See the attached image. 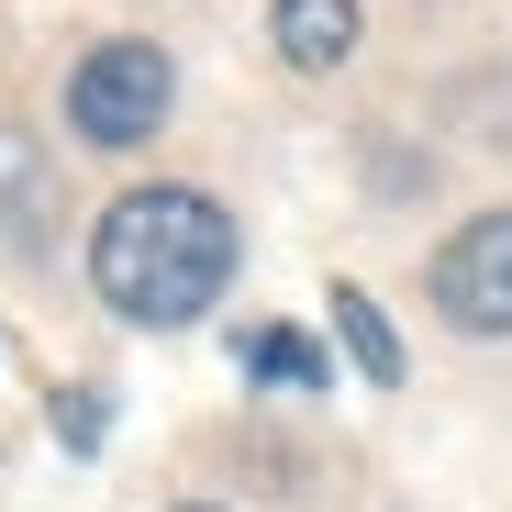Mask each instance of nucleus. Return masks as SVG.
I'll return each mask as SVG.
<instances>
[{
	"mask_svg": "<svg viewBox=\"0 0 512 512\" xmlns=\"http://www.w3.org/2000/svg\"><path fill=\"white\" fill-rule=\"evenodd\" d=\"M435 301L468 334H512V212H479L468 234L435 245Z\"/></svg>",
	"mask_w": 512,
	"mask_h": 512,
	"instance_id": "7ed1b4c3",
	"label": "nucleus"
},
{
	"mask_svg": "<svg viewBox=\"0 0 512 512\" xmlns=\"http://www.w3.org/2000/svg\"><path fill=\"white\" fill-rule=\"evenodd\" d=\"M90 279L123 323H190L234 279V223L201 190H123L90 234Z\"/></svg>",
	"mask_w": 512,
	"mask_h": 512,
	"instance_id": "f257e3e1",
	"label": "nucleus"
},
{
	"mask_svg": "<svg viewBox=\"0 0 512 512\" xmlns=\"http://www.w3.org/2000/svg\"><path fill=\"white\" fill-rule=\"evenodd\" d=\"M245 368H256V379L312 390V379H323V346H312V334H245Z\"/></svg>",
	"mask_w": 512,
	"mask_h": 512,
	"instance_id": "423d86ee",
	"label": "nucleus"
},
{
	"mask_svg": "<svg viewBox=\"0 0 512 512\" xmlns=\"http://www.w3.org/2000/svg\"><path fill=\"white\" fill-rule=\"evenodd\" d=\"M190 512H212V501H190Z\"/></svg>",
	"mask_w": 512,
	"mask_h": 512,
	"instance_id": "6e6552de",
	"label": "nucleus"
},
{
	"mask_svg": "<svg viewBox=\"0 0 512 512\" xmlns=\"http://www.w3.org/2000/svg\"><path fill=\"white\" fill-rule=\"evenodd\" d=\"M268 34H279V56L290 67H346V45H357V0H279L268 12Z\"/></svg>",
	"mask_w": 512,
	"mask_h": 512,
	"instance_id": "20e7f679",
	"label": "nucleus"
},
{
	"mask_svg": "<svg viewBox=\"0 0 512 512\" xmlns=\"http://www.w3.org/2000/svg\"><path fill=\"white\" fill-rule=\"evenodd\" d=\"M334 334H346V357H357L379 390L401 379V334H390V312H379L368 290H334Z\"/></svg>",
	"mask_w": 512,
	"mask_h": 512,
	"instance_id": "39448f33",
	"label": "nucleus"
},
{
	"mask_svg": "<svg viewBox=\"0 0 512 512\" xmlns=\"http://www.w3.org/2000/svg\"><path fill=\"white\" fill-rule=\"evenodd\" d=\"M101 423H112L101 390H56V435H67V446H101Z\"/></svg>",
	"mask_w": 512,
	"mask_h": 512,
	"instance_id": "0eeeda50",
	"label": "nucleus"
},
{
	"mask_svg": "<svg viewBox=\"0 0 512 512\" xmlns=\"http://www.w3.org/2000/svg\"><path fill=\"white\" fill-rule=\"evenodd\" d=\"M67 123L90 134V145H145L156 123H167V56L156 45H90L78 56V78H67Z\"/></svg>",
	"mask_w": 512,
	"mask_h": 512,
	"instance_id": "f03ea898",
	"label": "nucleus"
}]
</instances>
